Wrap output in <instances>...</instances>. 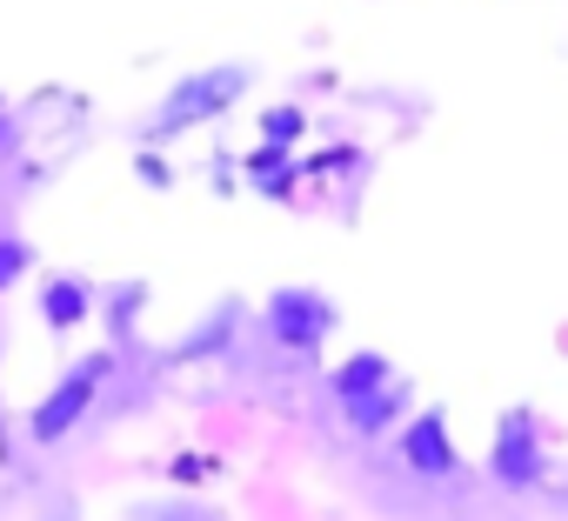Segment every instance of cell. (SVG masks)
Returning a JSON list of instances; mask_svg holds the SVG:
<instances>
[{"instance_id": "obj_1", "label": "cell", "mask_w": 568, "mask_h": 521, "mask_svg": "<svg viewBox=\"0 0 568 521\" xmlns=\"http://www.w3.org/2000/svg\"><path fill=\"white\" fill-rule=\"evenodd\" d=\"M247 88H254V68H247V61H221V68L181 74V81L154 101V114L141 121V147H168V141H181V134L221 121L227 108H241Z\"/></svg>"}, {"instance_id": "obj_2", "label": "cell", "mask_w": 568, "mask_h": 521, "mask_svg": "<svg viewBox=\"0 0 568 521\" xmlns=\"http://www.w3.org/2000/svg\"><path fill=\"white\" fill-rule=\"evenodd\" d=\"M114 368H121V355L114 348H94V355H74L68 368H61V381L28 408V441L34 448H61L94 408H101V388L114 381Z\"/></svg>"}, {"instance_id": "obj_3", "label": "cell", "mask_w": 568, "mask_h": 521, "mask_svg": "<svg viewBox=\"0 0 568 521\" xmlns=\"http://www.w3.org/2000/svg\"><path fill=\"white\" fill-rule=\"evenodd\" d=\"M261 328H267V341L281 348V355H295V361H315L322 348H328V335L342 328V308L322 295V288H274L267 302H261Z\"/></svg>"}, {"instance_id": "obj_4", "label": "cell", "mask_w": 568, "mask_h": 521, "mask_svg": "<svg viewBox=\"0 0 568 521\" xmlns=\"http://www.w3.org/2000/svg\"><path fill=\"white\" fill-rule=\"evenodd\" d=\"M488 481L501 488V494H528V488H541L548 481V441H541V415L528 408V401H515V408H501V421H495V435H488Z\"/></svg>"}, {"instance_id": "obj_5", "label": "cell", "mask_w": 568, "mask_h": 521, "mask_svg": "<svg viewBox=\"0 0 568 521\" xmlns=\"http://www.w3.org/2000/svg\"><path fill=\"white\" fill-rule=\"evenodd\" d=\"M395 454H402V468H408L415 481H455V474H462V448H455V435H448V408H415V415H402Z\"/></svg>"}, {"instance_id": "obj_6", "label": "cell", "mask_w": 568, "mask_h": 521, "mask_svg": "<svg viewBox=\"0 0 568 521\" xmlns=\"http://www.w3.org/2000/svg\"><path fill=\"white\" fill-rule=\"evenodd\" d=\"M234 335H241V302H234V295H221V302H214V308H207V315H201V321H194V328L174 341V348H168V361L181 368V361L227 355V348H234Z\"/></svg>"}, {"instance_id": "obj_7", "label": "cell", "mask_w": 568, "mask_h": 521, "mask_svg": "<svg viewBox=\"0 0 568 521\" xmlns=\"http://www.w3.org/2000/svg\"><path fill=\"white\" fill-rule=\"evenodd\" d=\"M402 408H408V388H402V381H382V388L342 401V428H348L355 441H382V435L402 428Z\"/></svg>"}, {"instance_id": "obj_8", "label": "cell", "mask_w": 568, "mask_h": 521, "mask_svg": "<svg viewBox=\"0 0 568 521\" xmlns=\"http://www.w3.org/2000/svg\"><path fill=\"white\" fill-rule=\"evenodd\" d=\"M88 315H94V288H88L81 275H48V282H41V321H48L54 335H74Z\"/></svg>"}, {"instance_id": "obj_9", "label": "cell", "mask_w": 568, "mask_h": 521, "mask_svg": "<svg viewBox=\"0 0 568 521\" xmlns=\"http://www.w3.org/2000/svg\"><path fill=\"white\" fill-rule=\"evenodd\" d=\"M382 381H395V361H388L382 348H362V355H348L342 368H328V395H335V401H355V395H368V388H382Z\"/></svg>"}, {"instance_id": "obj_10", "label": "cell", "mask_w": 568, "mask_h": 521, "mask_svg": "<svg viewBox=\"0 0 568 521\" xmlns=\"http://www.w3.org/2000/svg\"><path fill=\"white\" fill-rule=\"evenodd\" d=\"M141 302H148V288H141V282H121V288H108L101 315H108L114 341H128V335H134V321H141Z\"/></svg>"}, {"instance_id": "obj_11", "label": "cell", "mask_w": 568, "mask_h": 521, "mask_svg": "<svg viewBox=\"0 0 568 521\" xmlns=\"http://www.w3.org/2000/svg\"><path fill=\"white\" fill-rule=\"evenodd\" d=\"M308 134V114L295 108V101H274V108H261V141H281V147H295Z\"/></svg>"}, {"instance_id": "obj_12", "label": "cell", "mask_w": 568, "mask_h": 521, "mask_svg": "<svg viewBox=\"0 0 568 521\" xmlns=\"http://www.w3.org/2000/svg\"><path fill=\"white\" fill-rule=\"evenodd\" d=\"M28 268H34V241H28V234H0V295L21 288Z\"/></svg>"}, {"instance_id": "obj_13", "label": "cell", "mask_w": 568, "mask_h": 521, "mask_svg": "<svg viewBox=\"0 0 568 521\" xmlns=\"http://www.w3.org/2000/svg\"><path fill=\"white\" fill-rule=\"evenodd\" d=\"M134 174H141V181H148L154 194H174V181H181V174H174V161H161L154 147H141V161H134Z\"/></svg>"}, {"instance_id": "obj_14", "label": "cell", "mask_w": 568, "mask_h": 521, "mask_svg": "<svg viewBox=\"0 0 568 521\" xmlns=\"http://www.w3.org/2000/svg\"><path fill=\"white\" fill-rule=\"evenodd\" d=\"M168 474H174V481H221V461H214V454H174Z\"/></svg>"}, {"instance_id": "obj_15", "label": "cell", "mask_w": 568, "mask_h": 521, "mask_svg": "<svg viewBox=\"0 0 568 521\" xmlns=\"http://www.w3.org/2000/svg\"><path fill=\"white\" fill-rule=\"evenodd\" d=\"M134 514H148V521H207L201 501H141Z\"/></svg>"}, {"instance_id": "obj_16", "label": "cell", "mask_w": 568, "mask_h": 521, "mask_svg": "<svg viewBox=\"0 0 568 521\" xmlns=\"http://www.w3.org/2000/svg\"><path fill=\"white\" fill-rule=\"evenodd\" d=\"M14 147H21V121L8 114V101H0V161H8Z\"/></svg>"}]
</instances>
